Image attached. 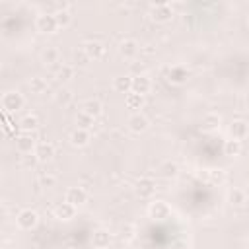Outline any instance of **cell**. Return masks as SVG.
<instances>
[{
    "label": "cell",
    "instance_id": "6da1fadb",
    "mask_svg": "<svg viewBox=\"0 0 249 249\" xmlns=\"http://www.w3.org/2000/svg\"><path fill=\"white\" fill-rule=\"evenodd\" d=\"M0 103H2V109H4L6 113H16V111H19V109L25 105V97H23L18 89H10V91H6V93L2 95Z\"/></svg>",
    "mask_w": 249,
    "mask_h": 249
},
{
    "label": "cell",
    "instance_id": "7a4b0ae2",
    "mask_svg": "<svg viewBox=\"0 0 249 249\" xmlns=\"http://www.w3.org/2000/svg\"><path fill=\"white\" fill-rule=\"evenodd\" d=\"M37 136L35 132H19L16 134V150L19 154H33L37 148Z\"/></svg>",
    "mask_w": 249,
    "mask_h": 249
},
{
    "label": "cell",
    "instance_id": "3957f363",
    "mask_svg": "<svg viewBox=\"0 0 249 249\" xmlns=\"http://www.w3.org/2000/svg\"><path fill=\"white\" fill-rule=\"evenodd\" d=\"M16 224L19 230H33L39 224V214L33 208H23L16 216Z\"/></svg>",
    "mask_w": 249,
    "mask_h": 249
},
{
    "label": "cell",
    "instance_id": "277c9868",
    "mask_svg": "<svg viewBox=\"0 0 249 249\" xmlns=\"http://www.w3.org/2000/svg\"><path fill=\"white\" fill-rule=\"evenodd\" d=\"M150 18H152L156 23H167V21L173 18V6L167 4V2H160V4L152 6Z\"/></svg>",
    "mask_w": 249,
    "mask_h": 249
},
{
    "label": "cell",
    "instance_id": "5b68a950",
    "mask_svg": "<svg viewBox=\"0 0 249 249\" xmlns=\"http://www.w3.org/2000/svg\"><path fill=\"white\" fill-rule=\"evenodd\" d=\"M35 27H37V31H41V33H54V31L58 29V23H56L54 14H53V12H43V14H39L37 19H35Z\"/></svg>",
    "mask_w": 249,
    "mask_h": 249
},
{
    "label": "cell",
    "instance_id": "8992f818",
    "mask_svg": "<svg viewBox=\"0 0 249 249\" xmlns=\"http://www.w3.org/2000/svg\"><path fill=\"white\" fill-rule=\"evenodd\" d=\"M148 214H150V218L161 222V220L169 218L171 208H169V204H167L165 200H160V198H158V200H152V202H150V206H148Z\"/></svg>",
    "mask_w": 249,
    "mask_h": 249
},
{
    "label": "cell",
    "instance_id": "52a82bcc",
    "mask_svg": "<svg viewBox=\"0 0 249 249\" xmlns=\"http://www.w3.org/2000/svg\"><path fill=\"white\" fill-rule=\"evenodd\" d=\"M64 200L70 202V204H74V206L78 208V206L86 204L88 193H86V189H82V187H68L66 193H64Z\"/></svg>",
    "mask_w": 249,
    "mask_h": 249
},
{
    "label": "cell",
    "instance_id": "ba28073f",
    "mask_svg": "<svg viewBox=\"0 0 249 249\" xmlns=\"http://www.w3.org/2000/svg\"><path fill=\"white\" fill-rule=\"evenodd\" d=\"M82 53H84L89 60H99V58L105 54V47H103V43H99V41H86V43L82 45Z\"/></svg>",
    "mask_w": 249,
    "mask_h": 249
},
{
    "label": "cell",
    "instance_id": "9c48e42d",
    "mask_svg": "<svg viewBox=\"0 0 249 249\" xmlns=\"http://www.w3.org/2000/svg\"><path fill=\"white\" fill-rule=\"evenodd\" d=\"M148 126H150V121H148L146 115H142V113H134V115H130V119H128V128H130V132H134V134H142V132L148 130Z\"/></svg>",
    "mask_w": 249,
    "mask_h": 249
},
{
    "label": "cell",
    "instance_id": "30bf717a",
    "mask_svg": "<svg viewBox=\"0 0 249 249\" xmlns=\"http://www.w3.org/2000/svg\"><path fill=\"white\" fill-rule=\"evenodd\" d=\"M187 78H189V68L183 66V64H175V66H171L169 72H167V80H169L171 84H175V86L185 84Z\"/></svg>",
    "mask_w": 249,
    "mask_h": 249
},
{
    "label": "cell",
    "instance_id": "8fae6325",
    "mask_svg": "<svg viewBox=\"0 0 249 249\" xmlns=\"http://www.w3.org/2000/svg\"><path fill=\"white\" fill-rule=\"evenodd\" d=\"M68 140H70V144H72L74 148H84V146L89 144L91 134H89V130H86V128H74V130L70 132Z\"/></svg>",
    "mask_w": 249,
    "mask_h": 249
},
{
    "label": "cell",
    "instance_id": "7c38bea8",
    "mask_svg": "<svg viewBox=\"0 0 249 249\" xmlns=\"http://www.w3.org/2000/svg\"><path fill=\"white\" fill-rule=\"evenodd\" d=\"M156 193V181L152 177H140V181L136 183V195L140 198H150Z\"/></svg>",
    "mask_w": 249,
    "mask_h": 249
},
{
    "label": "cell",
    "instance_id": "4fadbf2b",
    "mask_svg": "<svg viewBox=\"0 0 249 249\" xmlns=\"http://www.w3.org/2000/svg\"><path fill=\"white\" fill-rule=\"evenodd\" d=\"M150 89H152V80H150L146 74H136V76H132V91H134V93L146 95Z\"/></svg>",
    "mask_w": 249,
    "mask_h": 249
},
{
    "label": "cell",
    "instance_id": "5bb4252c",
    "mask_svg": "<svg viewBox=\"0 0 249 249\" xmlns=\"http://www.w3.org/2000/svg\"><path fill=\"white\" fill-rule=\"evenodd\" d=\"M220 124H222V117L218 115V113H206L204 117H202V123H200V128L204 130V132H216L218 128H220Z\"/></svg>",
    "mask_w": 249,
    "mask_h": 249
},
{
    "label": "cell",
    "instance_id": "9a60e30c",
    "mask_svg": "<svg viewBox=\"0 0 249 249\" xmlns=\"http://www.w3.org/2000/svg\"><path fill=\"white\" fill-rule=\"evenodd\" d=\"M74 216H76V206L74 204H70V202L64 200V202H60V204L54 206V218H58L62 222H68Z\"/></svg>",
    "mask_w": 249,
    "mask_h": 249
},
{
    "label": "cell",
    "instance_id": "2e32d148",
    "mask_svg": "<svg viewBox=\"0 0 249 249\" xmlns=\"http://www.w3.org/2000/svg\"><path fill=\"white\" fill-rule=\"evenodd\" d=\"M111 241H113L111 233H109L107 230H103V228L95 230L93 235H91V243H93L95 249H107V247L111 245Z\"/></svg>",
    "mask_w": 249,
    "mask_h": 249
},
{
    "label": "cell",
    "instance_id": "e0dca14e",
    "mask_svg": "<svg viewBox=\"0 0 249 249\" xmlns=\"http://www.w3.org/2000/svg\"><path fill=\"white\" fill-rule=\"evenodd\" d=\"M117 49H119V54L123 58H134L138 54V43L134 39H123Z\"/></svg>",
    "mask_w": 249,
    "mask_h": 249
},
{
    "label": "cell",
    "instance_id": "ac0fdd59",
    "mask_svg": "<svg viewBox=\"0 0 249 249\" xmlns=\"http://www.w3.org/2000/svg\"><path fill=\"white\" fill-rule=\"evenodd\" d=\"M247 132H249V126H247L245 121H241V119L231 121V124H230V134H231L233 140H239V142H241V140L247 136Z\"/></svg>",
    "mask_w": 249,
    "mask_h": 249
},
{
    "label": "cell",
    "instance_id": "d6986e66",
    "mask_svg": "<svg viewBox=\"0 0 249 249\" xmlns=\"http://www.w3.org/2000/svg\"><path fill=\"white\" fill-rule=\"evenodd\" d=\"M33 154L37 156L39 161H49V160H53V156H54V146H53L51 142H39Z\"/></svg>",
    "mask_w": 249,
    "mask_h": 249
},
{
    "label": "cell",
    "instance_id": "ffe728a7",
    "mask_svg": "<svg viewBox=\"0 0 249 249\" xmlns=\"http://www.w3.org/2000/svg\"><path fill=\"white\" fill-rule=\"evenodd\" d=\"M113 89L119 93H130L132 91V76H117L113 78Z\"/></svg>",
    "mask_w": 249,
    "mask_h": 249
},
{
    "label": "cell",
    "instance_id": "44dd1931",
    "mask_svg": "<svg viewBox=\"0 0 249 249\" xmlns=\"http://www.w3.org/2000/svg\"><path fill=\"white\" fill-rule=\"evenodd\" d=\"M82 111L95 119V117H99V115H101L103 105H101V101H99V99H86V101L82 103Z\"/></svg>",
    "mask_w": 249,
    "mask_h": 249
},
{
    "label": "cell",
    "instance_id": "7402d4cb",
    "mask_svg": "<svg viewBox=\"0 0 249 249\" xmlns=\"http://www.w3.org/2000/svg\"><path fill=\"white\" fill-rule=\"evenodd\" d=\"M18 126L21 132H35L39 128V119L35 115H25V117H21Z\"/></svg>",
    "mask_w": 249,
    "mask_h": 249
},
{
    "label": "cell",
    "instance_id": "603a6c76",
    "mask_svg": "<svg viewBox=\"0 0 249 249\" xmlns=\"http://www.w3.org/2000/svg\"><path fill=\"white\" fill-rule=\"evenodd\" d=\"M29 89H31V93L43 95V93L49 89V84H47L45 78H41V76H33V78L29 80Z\"/></svg>",
    "mask_w": 249,
    "mask_h": 249
},
{
    "label": "cell",
    "instance_id": "cb8c5ba5",
    "mask_svg": "<svg viewBox=\"0 0 249 249\" xmlns=\"http://www.w3.org/2000/svg\"><path fill=\"white\" fill-rule=\"evenodd\" d=\"M58 58H60V51L56 47H47L41 53V62L43 64H54V62H58Z\"/></svg>",
    "mask_w": 249,
    "mask_h": 249
},
{
    "label": "cell",
    "instance_id": "d4e9b609",
    "mask_svg": "<svg viewBox=\"0 0 249 249\" xmlns=\"http://www.w3.org/2000/svg\"><path fill=\"white\" fill-rule=\"evenodd\" d=\"M160 173H161L165 179H171V177H175V175L179 173V165H177L175 161L167 160V161H163V163L160 165Z\"/></svg>",
    "mask_w": 249,
    "mask_h": 249
},
{
    "label": "cell",
    "instance_id": "484cf974",
    "mask_svg": "<svg viewBox=\"0 0 249 249\" xmlns=\"http://www.w3.org/2000/svg\"><path fill=\"white\" fill-rule=\"evenodd\" d=\"M124 103H126V107H128V109H140V107L144 105V95L130 91V93H126Z\"/></svg>",
    "mask_w": 249,
    "mask_h": 249
},
{
    "label": "cell",
    "instance_id": "4316f807",
    "mask_svg": "<svg viewBox=\"0 0 249 249\" xmlns=\"http://www.w3.org/2000/svg\"><path fill=\"white\" fill-rule=\"evenodd\" d=\"M72 91L68 89V88H60L58 91H56V95H54V99H56V103L58 105H62V107H66V105H70L72 103Z\"/></svg>",
    "mask_w": 249,
    "mask_h": 249
},
{
    "label": "cell",
    "instance_id": "83f0119b",
    "mask_svg": "<svg viewBox=\"0 0 249 249\" xmlns=\"http://www.w3.org/2000/svg\"><path fill=\"white\" fill-rule=\"evenodd\" d=\"M239 152H241V142L239 140H226V144H224V154L226 156H230V158H233V156H239Z\"/></svg>",
    "mask_w": 249,
    "mask_h": 249
},
{
    "label": "cell",
    "instance_id": "f1b7e54d",
    "mask_svg": "<svg viewBox=\"0 0 249 249\" xmlns=\"http://www.w3.org/2000/svg\"><path fill=\"white\" fill-rule=\"evenodd\" d=\"M228 200L231 202V204H243L245 200H247V195H245V191L243 189H231L230 193H228Z\"/></svg>",
    "mask_w": 249,
    "mask_h": 249
},
{
    "label": "cell",
    "instance_id": "f546056e",
    "mask_svg": "<svg viewBox=\"0 0 249 249\" xmlns=\"http://www.w3.org/2000/svg\"><path fill=\"white\" fill-rule=\"evenodd\" d=\"M93 117H89L88 113H84V111H80L78 113V117H76V123H78V128H86V130H89L91 126H93Z\"/></svg>",
    "mask_w": 249,
    "mask_h": 249
},
{
    "label": "cell",
    "instance_id": "4dcf8cb0",
    "mask_svg": "<svg viewBox=\"0 0 249 249\" xmlns=\"http://www.w3.org/2000/svg\"><path fill=\"white\" fill-rule=\"evenodd\" d=\"M72 76H74V68H72L70 64H62V66L56 70V80H58V82H68Z\"/></svg>",
    "mask_w": 249,
    "mask_h": 249
},
{
    "label": "cell",
    "instance_id": "1f68e13d",
    "mask_svg": "<svg viewBox=\"0 0 249 249\" xmlns=\"http://www.w3.org/2000/svg\"><path fill=\"white\" fill-rule=\"evenodd\" d=\"M54 18H56V23H58V29L62 27H68L70 23H72V16H70V12L68 10H64V12H56L54 14Z\"/></svg>",
    "mask_w": 249,
    "mask_h": 249
},
{
    "label": "cell",
    "instance_id": "d6a6232c",
    "mask_svg": "<svg viewBox=\"0 0 249 249\" xmlns=\"http://www.w3.org/2000/svg\"><path fill=\"white\" fill-rule=\"evenodd\" d=\"M37 161H39V160H37L35 154H23V156H21V167H25V169L33 167Z\"/></svg>",
    "mask_w": 249,
    "mask_h": 249
},
{
    "label": "cell",
    "instance_id": "836d02e7",
    "mask_svg": "<svg viewBox=\"0 0 249 249\" xmlns=\"http://www.w3.org/2000/svg\"><path fill=\"white\" fill-rule=\"evenodd\" d=\"M39 183H41L43 187H47V189H49V187H54V183H56V177H54V175H49V173H47V175L43 173V175L39 177Z\"/></svg>",
    "mask_w": 249,
    "mask_h": 249
},
{
    "label": "cell",
    "instance_id": "e575fe53",
    "mask_svg": "<svg viewBox=\"0 0 249 249\" xmlns=\"http://www.w3.org/2000/svg\"><path fill=\"white\" fill-rule=\"evenodd\" d=\"M86 60H89V58H88L84 53H80V54L76 53V64H86Z\"/></svg>",
    "mask_w": 249,
    "mask_h": 249
},
{
    "label": "cell",
    "instance_id": "d590c367",
    "mask_svg": "<svg viewBox=\"0 0 249 249\" xmlns=\"http://www.w3.org/2000/svg\"><path fill=\"white\" fill-rule=\"evenodd\" d=\"M247 25H249V16H247Z\"/></svg>",
    "mask_w": 249,
    "mask_h": 249
}]
</instances>
